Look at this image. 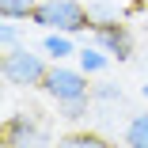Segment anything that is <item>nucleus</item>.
Here are the masks:
<instances>
[{
	"instance_id": "8",
	"label": "nucleus",
	"mask_w": 148,
	"mask_h": 148,
	"mask_svg": "<svg viewBox=\"0 0 148 148\" xmlns=\"http://www.w3.org/2000/svg\"><path fill=\"white\" fill-rule=\"evenodd\" d=\"M57 148H110L103 137H91V133H76V137H65Z\"/></svg>"
},
{
	"instance_id": "3",
	"label": "nucleus",
	"mask_w": 148,
	"mask_h": 148,
	"mask_svg": "<svg viewBox=\"0 0 148 148\" xmlns=\"http://www.w3.org/2000/svg\"><path fill=\"white\" fill-rule=\"evenodd\" d=\"M8 148H46L49 137H46V125L38 122L34 114H19L8 122Z\"/></svg>"
},
{
	"instance_id": "6",
	"label": "nucleus",
	"mask_w": 148,
	"mask_h": 148,
	"mask_svg": "<svg viewBox=\"0 0 148 148\" xmlns=\"http://www.w3.org/2000/svg\"><path fill=\"white\" fill-rule=\"evenodd\" d=\"M125 140H129V148H148V114H140V118L129 122Z\"/></svg>"
},
{
	"instance_id": "13",
	"label": "nucleus",
	"mask_w": 148,
	"mask_h": 148,
	"mask_svg": "<svg viewBox=\"0 0 148 148\" xmlns=\"http://www.w3.org/2000/svg\"><path fill=\"white\" fill-rule=\"evenodd\" d=\"M144 95H148V87H144Z\"/></svg>"
},
{
	"instance_id": "12",
	"label": "nucleus",
	"mask_w": 148,
	"mask_h": 148,
	"mask_svg": "<svg viewBox=\"0 0 148 148\" xmlns=\"http://www.w3.org/2000/svg\"><path fill=\"white\" fill-rule=\"evenodd\" d=\"M133 4H144V0H133Z\"/></svg>"
},
{
	"instance_id": "2",
	"label": "nucleus",
	"mask_w": 148,
	"mask_h": 148,
	"mask_svg": "<svg viewBox=\"0 0 148 148\" xmlns=\"http://www.w3.org/2000/svg\"><path fill=\"white\" fill-rule=\"evenodd\" d=\"M46 65L38 61L34 53L27 49H8L4 57V80L8 84H19V87H31V84H46Z\"/></svg>"
},
{
	"instance_id": "9",
	"label": "nucleus",
	"mask_w": 148,
	"mask_h": 148,
	"mask_svg": "<svg viewBox=\"0 0 148 148\" xmlns=\"http://www.w3.org/2000/svg\"><path fill=\"white\" fill-rule=\"evenodd\" d=\"M46 53H53L57 61H61V57L72 53V46H69V38H61V34H49V38H46Z\"/></svg>"
},
{
	"instance_id": "1",
	"label": "nucleus",
	"mask_w": 148,
	"mask_h": 148,
	"mask_svg": "<svg viewBox=\"0 0 148 148\" xmlns=\"http://www.w3.org/2000/svg\"><path fill=\"white\" fill-rule=\"evenodd\" d=\"M34 23L42 27H57V31H84L91 23V12H84L76 0H46V4L34 8Z\"/></svg>"
},
{
	"instance_id": "7",
	"label": "nucleus",
	"mask_w": 148,
	"mask_h": 148,
	"mask_svg": "<svg viewBox=\"0 0 148 148\" xmlns=\"http://www.w3.org/2000/svg\"><path fill=\"white\" fill-rule=\"evenodd\" d=\"M34 0H0V15L4 19H15V15H34Z\"/></svg>"
},
{
	"instance_id": "4",
	"label": "nucleus",
	"mask_w": 148,
	"mask_h": 148,
	"mask_svg": "<svg viewBox=\"0 0 148 148\" xmlns=\"http://www.w3.org/2000/svg\"><path fill=\"white\" fill-rule=\"evenodd\" d=\"M46 91L57 99V103H84V91H87V84L80 72H69V69H53L46 76Z\"/></svg>"
},
{
	"instance_id": "5",
	"label": "nucleus",
	"mask_w": 148,
	"mask_h": 148,
	"mask_svg": "<svg viewBox=\"0 0 148 148\" xmlns=\"http://www.w3.org/2000/svg\"><path fill=\"white\" fill-rule=\"evenodd\" d=\"M99 42L106 49H114L118 57H129V38H125V31H118V27H103V31H99Z\"/></svg>"
},
{
	"instance_id": "10",
	"label": "nucleus",
	"mask_w": 148,
	"mask_h": 148,
	"mask_svg": "<svg viewBox=\"0 0 148 148\" xmlns=\"http://www.w3.org/2000/svg\"><path fill=\"white\" fill-rule=\"evenodd\" d=\"M80 65H84V72H99V69H106V57L95 53V49H84L80 53Z\"/></svg>"
},
{
	"instance_id": "11",
	"label": "nucleus",
	"mask_w": 148,
	"mask_h": 148,
	"mask_svg": "<svg viewBox=\"0 0 148 148\" xmlns=\"http://www.w3.org/2000/svg\"><path fill=\"white\" fill-rule=\"evenodd\" d=\"M0 42H4L8 49L15 46V27H12V23H4V27H0Z\"/></svg>"
}]
</instances>
